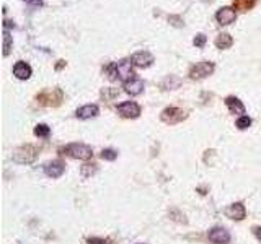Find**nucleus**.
Here are the masks:
<instances>
[{"mask_svg":"<svg viewBox=\"0 0 261 244\" xmlns=\"http://www.w3.org/2000/svg\"><path fill=\"white\" fill-rule=\"evenodd\" d=\"M98 114V106L97 105H86V106H82L77 109L75 116L78 119H92V117H95Z\"/></svg>","mask_w":261,"mask_h":244,"instance_id":"nucleus-14","label":"nucleus"},{"mask_svg":"<svg viewBox=\"0 0 261 244\" xmlns=\"http://www.w3.org/2000/svg\"><path fill=\"white\" fill-rule=\"evenodd\" d=\"M61 152H64L69 157L75 158V160H90L93 157L92 147L83 145V143H70L67 147L61 149Z\"/></svg>","mask_w":261,"mask_h":244,"instance_id":"nucleus-2","label":"nucleus"},{"mask_svg":"<svg viewBox=\"0 0 261 244\" xmlns=\"http://www.w3.org/2000/svg\"><path fill=\"white\" fill-rule=\"evenodd\" d=\"M23 2H28V4L36 5V7H41L42 5V0H23Z\"/></svg>","mask_w":261,"mask_h":244,"instance_id":"nucleus-25","label":"nucleus"},{"mask_svg":"<svg viewBox=\"0 0 261 244\" xmlns=\"http://www.w3.org/2000/svg\"><path fill=\"white\" fill-rule=\"evenodd\" d=\"M86 242H89V244H106L105 239H97V238H92V239H89Z\"/></svg>","mask_w":261,"mask_h":244,"instance_id":"nucleus-24","label":"nucleus"},{"mask_svg":"<svg viewBox=\"0 0 261 244\" xmlns=\"http://www.w3.org/2000/svg\"><path fill=\"white\" fill-rule=\"evenodd\" d=\"M36 149L31 145H26V147H21V149L15 150L13 153V160L17 163H33L36 158Z\"/></svg>","mask_w":261,"mask_h":244,"instance_id":"nucleus-4","label":"nucleus"},{"mask_svg":"<svg viewBox=\"0 0 261 244\" xmlns=\"http://www.w3.org/2000/svg\"><path fill=\"white\" fill-rule=\"evenodd\" d=\"M13 75H15L18 80H28L31 77V67L26 62L20 61L15 64V67H13Z\"/></svg>","mask_w":261,"mask_h":244,"instance_id":"nucleus-12","label":"nucleus"},{"mask_svg":"<svg viewBox=\"0 0 261 244\" xmlns=\"http://www.w3.org/2000/svg\"><path fill=\"white\" fill-rule=\"evenodd\" d=\"M51 134V129L48 127L46 124H38L34 127V135L36 137H48Z\"/></svg>","mask_w":261,"mask_h":244,"instance_id":"nucleus-17","label":"nucleus"},{"mask_svg":"<svg viewBox=\"0 0 261 244\" xmlns=\"http://www.w3.org/2000/svg\"><path fill=\"white\" fill-rule=\"evenodd\" d=\"M250 125H251V119H250L248 116H240V117L237 119V127H238V129H242V130H243V129H248Z\"/></svg>","mask_w":261,"mask_h":244,"instance_id":"nucleus-18","label":"nucleus"},{"mask_svg":"<svg viewBox=\"0 0 261 244\" xmlns=\"http://www.w3.org/2000/svg\"><path fill=\"white\" fill-rule=\"evenodd\" d=\"M10 47H12V38H10L9 31L5 29V33H4V56L10 54Z\"/></svg>","mask_w":261,"mask_h":244,"instance_id":"nucleus-19","label":"nucleus"},{"mask_svg":"<svg viewBox=\"0 0 261 244\" xmlns=\"http://www.w3.org/2000/svg\"><path fill=\"white\" fill-rule=\"evenodd\" d=\"M232 44H234V39H232V36L227 34V33L219 34V36H217V39H215V46L219 49H229Z\"/></svg>","mask_w":261,"mask_h":244,"instance_id":"nucleus-16","label":"nucleus"},{"mask_svg":"<svg viewBox=\"0 0 261 244\" xmlns=\"http://www.w3.org/2000/svg\"><path fill=\"white\" fill-rule=\"evenodd\" d=\"M215 20L219 21L221 25L227 26L237 20V12H235V9H230V7H224V9H221L215 13Z\"/></svg>","mask_w":261,"mask_h":244,"instance_id":"nucleus-8","label":"nucleus"},{"mask_svg":"<svg viewBox=\"0 0 261 244\" xmlns=\"http://www.w3.org/2000/svg\"><path fill=\"white\" fill-rule=\"evenodd\" d=\"M108 73H110V78L116 80L119 78L126 83V81L134 80V70H133V62H127V61H121V62H116L111 64L108 67Z\"/></svg>","mask_w":261,"mask_h":244,"instance_id":"nucleus-1","label":"nucleus"},{"mask_svg":"<svg viewBox=\"0 0 261 244\" xmlns=\"http://www.w3.org/2000/svg\"><path fill=\"white\" fill-rule=\"evenodd\" d=\"M255 4V0H235V7L237 9H243V10H248Z\"/></svg>","mask_w":261,"mask_h":244,"instance_id":"nucleus-21","label":"nucleus"},{"mask_svg":"<svg viewBox=\"0 0 261 244\" xmlns=\"http://www.w3.org/2000/svg\"><path fill=\"white\" fill-rule=\"evenodd\" d=\"M256 236H258V239L261 241V228H258V230H256Z\"/></svg>","mask_w":261,"mask_h":244,"instance_id":"nucleus-26","label":"nucleus"},{"mask_svg":"<svg viewBox=\"0 0 261 244\" xmlns=\"http://www.w3.org/2000/svg\"><path fill=\"white\" fill-rule=\"evenodd\" d=\"M226 105L229 108V111L232 114H245V106L242 105V101L238 98H234V96H229L226 100Z\"/></svg>","mask_w":261,"mask_h":244,"instance_id":"nucleus-15","label":"nucleus"},{"mask_svg":"<svg viewBox=\"0 0 261 244\" xmlns=\"http://www.w3.org/2000/svg\"><path fill=\"white\" fill-rule=\"evenodd\" d=\"M212 72H214V64L202 61V62H198L196 65H193L191 70H190V77L193 80H202V78L211 75Z\"/></svg>","mask_w":261,"mask_h":244,"instance_id":"nucleus-3","label":"nucleus"},{"mask_svg":"<svg viewBox=\"0 0 261 244\" xmlns=\"http://www.w3.org/2000/svg\"><path fill=\"white\" fill-rule=\"evenodd\" d=\"M226 215L232 220H237V221H240L246 217V210H245V205L240 204V202H237V204H232L227 207V210H226Z\"/></svg>","mask_w":261,"mask_h":244,"instance_id":"nucleus-10","label":"nucleus"},{"mask_svg":"<svg viewBox=\"0 0 261 244\" xmlns=\"http://www.w3.org/2000/svg\"><path fill=\"white\" fill-rule=\"evenodd\" d=\"M64 169H65L64 163L61 160H54V161L48 163V165L45 166V173H46V176L54 177V179H56V177H61L62 176Z\"/></svg>","mask_w":261,"mask_h":244,"instance_id":"nucleus-11","label":"nucleus"},{"mask_svg":"<svg viewBox=\"0 0 261 244\" xmlns=\"http://www.w3.org/2000/svg\"><path fill=\"white\" fill-rule=\"evenodd\" d=\"M209 241L214 244H229L230 233L226 228H212V230L209 231Z\"/></svg>","mask_w":261,"mask_h":244,"instance_id":"nucleus-9","label":"nucleus"},{"mask_svg":"<svg viewBox=\"0 0 261 244\" xmlns=\"http://www.w3.org/2000/svg\"><path fill=\"white\" fill-rule=\"evenodd\" d=\"M130 62H133L134 67L146 69L154 64V56H152L149 51H139V53H136L133 57H130Z\"/></svg>","mask_w":261,"mask_h":244,"instance_id":"nucleus-6","label":"nucleus"},{"mask_svg":"<svg viewBox=\"0 0 261 244\" xmlns=\"http://www.w3.org/2000/svg\"><path fill=\"white\" fill-rule=\"evenodd\" d=\"M183 119H186V113L178 108H166L162 113V121L165 124H178Z\"/></svg>","mask_w":261,"mask_h":244,"instance_id":"nucleus-5","label":"nucleus"},{"mask_svg":"<svg viewBox=\"0 0 261 244\" xmlns=\"http://www.w3.org/2000/svg\"><path fill=\"white\" fill-rule=\"evenodd\" d=\"M101 158L108 160V161H114L116 158H118V153H116L114 150H111V149H106V150L101 152Z\"/></svg>","mask_w":261,"mask_h":244,"instance_id":"nucleus-22","label":"nucleus"},{"mask_svg":"<svg viewBox=\"0 0 261 244\" xmlns=\"http://www.w3.org/2000/svg\"><path fill=\"white\" fill-rule=\"evenodd\" d=\"M97 173V165H90V163H86V165L82 166V174L85 177H89L92 174H95Z\"/></svg>","mask_w":261,"mask_h":244,"instance_id":"nucleus-20","label":"nucleus"},{"mask_svg":"<svg viewBox=\"0 0 261 244\" xmlns=\"http://www.w3.org/2000/svg\"><path fill=\"white\" fill-rule=\"evenodd\" d=\"M124 91L130 96H137L144 91V81L139 78H134L130 81H126L124 83Z\"/></svg>","mask_w":261,"mask_h":244,"instance_id":"nucleus-13","label":"nucleus"},{"mask_svg":"<svg viewBox=\"0 0 261 244\" xmlns=\"http://www.w3.org/2000/svg\"><path fill=\"white\" fill-rule=\"evenodd\" d=\"M118 113L122 117H127V119H136V117H139L141 114V108L134 101H126L118 106Z\"/></svg>","mask_w":261,"mask_h":244,"instance_id":"nucleus-7","label":"nucleus"},{"mask_svg":"<svg viewBox=\"0 0 261 244\" xmlns=\"http://www.w3.org/2000/svg\"><path fill=\"white\" fill-rule=\"evenodd\" d=\"M193 44H194L196 47H204V44H206V36H204V34H198V36L194 38Z\"/></svg>","mask_w":261,"mask_h":244,"instance_id":"nucleus-23","label":"nucleus"}]
</instances>
